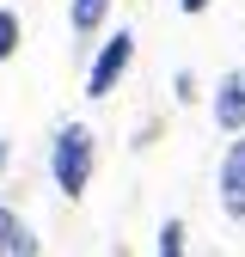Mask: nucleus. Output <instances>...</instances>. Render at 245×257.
Masks as SVG:
<instances>
[{"mask_svg":"<svg viewBox=\"0 0 245 257\" xmlns=\"http://www.w3.org/2000/svg\"><path fill=\"white\" fill-rule=\"evenodd\" d=\"M49 172H55V190H61V196H80V190L92 184V128L86 122H68L55 135Z\"/></svg>","mask_w":245,"mask_h":257,"instance_id":"obj_1","label":"nucleus"},{"mask_svg":"<svg viewBox=\"0 0 245 257\" xmlns=\"http://www.w3.org/2000/svg\"><path fill=\"white\" fill-rule=\"evenodd\" d=\"M129 61H135V31H116V37L98 49L92 74H86V98H110V92H116V80L129 74Z\"/></svg>","mask_w":245,"mask_h":257,"instance_id":"obj_2","label":"nucleus"},{"mask_svg":"<svg viewBox=\"0 0 245 257\" xmlns=\"http://www.w3.org/2000/svg\"><path fill=\"white\" fill-rule=\"evenodd\" d=\"M214 122L227 135H245V68L221 74V86H214Z\"/></svg>","mask_w":245,"mask_h":257,"instance_id":"obj_3","label":"nucleus"},{"mask_svg":"<svg viewBox=\"0 0 245 257\" xmlns=\"http://www.w3.org/2000/svg\"><path fill=\"white\" fill-rule=\"evenodd\" d=\"M221 208L233 214V220H245V135L227 147V159H221Z\"/></svg>","mask_w":245,"mask_h":257,"instance_id":"obj_4","label":"nucleus"},{"mask_svg":"<svg viewBox=\"0 0 245 257\" xmlns=\"http://www.w3.org/2000/svg\"><path fill=\"white\" fill-rule=\"evenodd\" d=\"M104 13H110V0H74V31H80V37H92V31H98L104 25Z\"/></svg>","mask_w":245,"mask_h":257,"instance_id":"obj_5","label":"nucleus"},{"mask_svg":"<svg viewBox=\"0 0 245 257\" xmlns=\"http://www.w3.org/2000/svg\"><path fill=\"white\" fill-rule=\"evenodd\" d=\"M13 55H19V13L0 7V61H13Z\"/></svg>","mask_w":245,"mask_h":257,"instance_id":"obj_6","label":"nucleus"},{"mask_svg":"<svg viewBox=\"0 0 245 257\" xmlns=\"http://www.w3.org/2000/svg\"><path fill=\"white\" fill-rule=\"evenodd\" d=\"M160 257H184V220H166L160 227Z\"/></svg>","mask_w":245,"mask_h":257,"instance_id":"obj_7","label":"nucleus"},{"mask_svg":"<svg viewBox=\"0 0 245 257\" xmlns=\"http://www.w3.org/2000/svg\"><path fill=\"white\" fill-rule=\"evenodd\" d=\"M19 233H25V227H19V214H13V208H0V257H13Z\"/></svg>","mask_w":245,"mask_h":257,"instance_id":"obj_8","label":"nucleus"},{"mask_svg":"<svg viewBox=\"0 0 245 257\" xmlns=\"http://www.w3.org/2000/svg\"><path fill=\"white\" fill-rule=\"evenodd\" d=\"M178 13H208V0H178Z\"/></svg>","mask_w":245,"mask_h":257,"instance_id":"obj_9","label":"nucleus"},{"mask_svg":"<svg viewBox=\"0 0 245 257\" xmlns=\"http://www.w3.org/2000/svg\"><path fill=\"white\" fill-rule=\"evenodd\" d=\"M0 166H7V141H0Z\"/></svg>","mask_w":245,"mask_h":257,"instance_id":"obj_10","label":"nucleus"}]
</instances>
